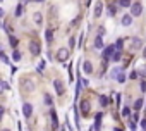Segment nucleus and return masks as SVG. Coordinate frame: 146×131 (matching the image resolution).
Here are the masks:
<instances>
[{"label": "nucleus", "mask_w": 146, "mask_h": 131, "mask_svg": "<svg viewBox=\"0 0 146 131\" xmlns=\"http://www.w3.org/2000/svg\"><path fill=\"white\" fill-rule=\"evenodd\" d=\"M81 83H83V86H88V85H90V81H88L86 78H83V80H81Z\"/></svg>", "instance_id": "f704fd0d"}, {"label": "nucleus", "mask_w": 146, "mask_h": 131, "mask_svg": "<svg viewBox=\"0 0 146 131\" xmlns=\"http://www.w3.org/2000/svg\"><path fill=\"white\" fill-rule=\"evenodd\" d=\"M29 52H31L33 55H40V52H41V45H40L36 40H31V41H29Z\"/></svg>", "instance_id": "7ed1b4c3"}, {"label": "nucleus", "mask_w": 146, "mask_h": 131, "mask_svg": "<svg viewBox=\"0 0 146 131\" xmlns=\"http://www.w3.org/2000/svg\"><path fill=\"white\" fill-rule=\"evenodd\" d=\"M131 24H132V16L131 14L122 16V26H131Z\"/></svg>", "instance_id": "1a4fd4ad"}, {"label": "nucleus", "mask_w": 146, "mask_h": 131, "mask_svg": "<svg viewBox=\"0 0 146 131\" xmlns=\"http://www.w3.org/2000/svg\"><path fill=\"white\" fill-rule=\"evenodd\" d=\"M21 88H24L26 92H33V88H35V86H33V83H31V81H28V80H26V81H24V86L21 85Z\"/></svg>", "instance_id": "2eb2a0df"}, {"label": "nucleus", "mask_w": 146, "mask_h": 131, "mask_svg": "<svg viewBox=\"0 0 146 131\" xmlns=\"http://www.w3.org/2000/svg\"><path fill=\"white\" fill-rule=\"evenodd\" d=\"M2 114H4V107H0V119H2Z\"/></svg>", "instance_id": "4c0bfd02"}, {"label": "nucleus", "mask_w": 146, "mask_h": 131, "mask_svg": "<svg viewBox=\"0 0 146 131\" xmlns=\"http://www.w3.org/2000/svg\"><path fill=\"white\" fill-rule=\"evenodd\" d=\"M23 114H24L26 119H29L31 114H33V105L31 104H23Z\"/></svg>", "instance_id": "0eeeda50"}, {"label": "nucleus", "mask_w": 146, "mask_h": 131, "mask_svg": "<svg viewBox=\"0 0 146 131\" xmlns=\"http://www.w3.org/2000/svg\"><path fill=\"white\" fill-rule=\"evenodd\" d=\"M23 12H24V7H23V5H21V4H19V5H17V7H16V16H17V17H19V16H21V14H23Z\"/></svg>", "instance_id": "5701e85b"}, {"label": "nucleus", "mask_w": 146, "mask_h": 131, "mask_svg": "<svg viewBox=\"0 0 146 131\" xmlns=\"http://www.w3.org/2000/svg\"><path fill=\"white\" fill-rule=\"evenodd\" d=\"M141 128L146 131V119H143V121H141Z\"/></svg>", "instance_id": "c9c22d12"}, {"label": "nucleus", "mask_w": 146, "mask_h": 131, "mask_svg": "<svg viewBox=\"0 0 146 131\" xmlns=\"http://www.w3.org/2000/svg\"><path fill=\"white\" fill-rule=\"evenodd\" d=\"M120 98H122V95H120V93H117V105H120Z\"/></svg>", "instance_id": "e433bc0d"}, {"label": "nucleus", "mask_w": 146, "mask_h": 131, "mask_svg": "<svg viewBox=\"0 0 146 131\" xmlns=\"http://www.w3.org/2000/svg\"><path fill=\"white\" fill-rule=\"evenodd\" d=\"M9 41H11V45H12V47H16V45H17V38H16V36H11V38H9Z\"/></svg>", "instance_id": "cd10ccee"}, {"label": "nucleus", "mask_w": 146, "mask_h": 131, "mask_svg": "<svg viewBox=\"0 0 146 131\" xmlns=\"http://www.w3.org/2000/svg\"><path fill=\"white\" fill-rule=\"evenodd\" d=\"M122 116H124V117H129V116H131V109H129L127 105L122 109Z\"/></svg>", "instance_id": "a878e982"}, {"label": "nucleus", "mask_w": 146, "mask_h": 131, "mask_svg": "<svg viewBox=\"0 0 146 131\" xmlns=\"http://www.w3.org/2000/svg\"><path fill=\"white\" fill-rule=\"evenodd\" d=\"M45 104H46V105H48V107H52V105H53V98H52V97H50V95H48V93H46V95H45Z\"/></svg>", "instance_id": "aec40b11"}, {"label": "nucleus", "mask_w": 146, "mask_h": 131, "mask_svg": "<svg viewBox=\"0 0 146 131\" xmlns=\"http://www.w3.org/2000/svg\"><path fill=\"white\" fill-rule=\"evenodd\" d=\"M35 21H36V24H41V21H43V16H41L40 12H36V14H35Z\"/></svg>", "instance_id": "b1692460"}, {"label": "nucleus", "mask_w": 146, "mask_h": 131, "mask_svg": "<svg viewBox=\"0 0 146 131\" xmlns=\"http://www.w3.org/2000/svg\"><path fill=\"white\" fill-rule=\"evenodd\" d=\"M141 47H143V40L137 38V36H134V38L131 40V50H139Z\"/></svg>", "instance_id": "39448f33"}, {"label": "nucleus", "mask_w": 146, "mask_h": 131, "mask_svg": "<svg viewBox=\"0 0 146 131\" xmlns=\"http://www.w3.org/2000/svg\"><path fill=\"white\" fill-rule=\"evenodd\" d=\"M81 110H83L84 116L90 114V104H88V100H83V102H81Z\"/></svg>", "instance_id": "9d476101"}, {"label": "nucleus", "mask_w": 146, "mask_h": 131, "mask_svg": "<svg viewBox=\"0 0 146 131\" xmlns=\"http://www.w3.org/2000/svg\"><path fill=\"white\" fill-rule=\"evenodd\" d=\"M50 116H52V124H53V128H57V126H58V119H57V114H55L53 109L50 110Z\"/></svg>", "instance_id": "ddd939ff"}, {"label": "nucleus", "mask_w": 146, "mask_h": 131, "mask_svg": "<svg viewBox=\"0 0 146 131\" xmlns=\"http://www.w3.org/2000/svg\"><path fill=\"white\" fill-rule=\"evenodd\" d=\"M53 88L57 92V95H64L65 93V88H64V83L60 80H53Z\"/></svg>", "instance_id": "20e7f679"}, {"label": "nucleus", "mask_w": 146, "mask_h": 131, "mask_svg": "<svg viewBox=\"0 0 146 131\" xmlns=\"http://www.w3.org/2000/svg\"><path fill=\"white\" fill-rule=\"evenodd\" d=\"M103 36H96V40H95V47L96 48H103V40H102Z\"/></svg>", "instance_id": "a211bd4d"}, {"label": "nucleus", "mask_w": 146, "mask_h": 131, "mask_svg": "<svg viewBox=\"0 0 146 131\" xmlns=\"http://www.w3.org/2000/svg\"><path fill=\"white\" fill-rule=\"evenodd\" d=\"M115 50H117V48H115V45H108V47H105V48H103V52H102L103 60H110Z\"/></svg>", "instance_id": "f03ea898"}, {"label": "nucleus", "mask_w": 146, "mask_h": 131, "mask_svg": "<svg viewBox=\"0 0 146 131\" xmlns=\"http://www.w3.org/2000/svg\"><path fill=\"white\" fill-rule=\"evenodd\" d=\"M4 131H9V129H4Z\"/></svg>", "instance_id": "79ce46f5"}, {"label": "nucleus", "mask_w": 146, "mask_h": 131, "mask_svg": "<svg viewBox=\"0 0 146 131\" xmlns=\"http://www.w3.org/2000/svg\"><path fill=\"white\" fill-rule=\"evenodd\" d=\"M143 104H144V100H143V98H137V100L134 102V110H136V112H139V110L143 109Z\"/></svg>", "instance_id": "f8f14e48"}, {"label": "nucleus", "mask_w": 146, "mask_h": 131, "mask_svg": "<svg viewBox=\"0 0 146 131\" xmlns=\"http://www.w3.org/2000/svg\"><path fill=\"white\" fill-rule=\"evenodd\" d=\"M31 2H43V0H31Z\"/></svg>", "instance_id": "ea45409f"}, {"label": "nucleus", "mask_w": 146, "mask_h": 131, "mask_svg": "<svg viewBox=\"0 0 146 131\" xmlns=\"http://www.w3.org/2000/svg\"><path fill=\"white\" fill-rule=\"evenodd\" d=\"M0 59H2V60H4L5 64H9V59H7V55H5L4 52H0Z\"/></svg>", "instance_id": "c85d7f7f"}, {"label": "nucleus", "mask_w": 146, "mask_h": 131, "mask_svg": "<svg viewBox=\"0 0 146 131\" xmlns=\"http://www.w3.org/2000/svg\"><path fill=\"white\" fill-rule=\"evenodd\" d=\"M100 105H102V107H107V105H108V98H107L105 95L100 97Z\"/></svg>", "instance_id": "412c9836"}, {"label": "nucleus", "mask_w": 146, "mask_h": 131, "mask_svg": "<svg viewBox=\"0 0 146 131\" xmlns=\"http://www.w3.org/2000/svg\"><path fill=\"white\" fill-rule=\"evenodd\" d=\"M131 0H119V7H131Z\"/></svg>", "instance_id": "6ab92c4d"}, {"label": "nucleus", "mask_w": 146, "mask_h": 131, "mask_svg": "<svg viewBox=\"0 0 146 131\" xmlns=\"http://www.w3.org/2000/svg\"><path fill=\"white\" fill-rule=\"evenodd\" d=\"M83 71H84L86 74H91V73H93V64H91L90 60H86V62H84V66H83Z\"/></svg>", "instance_id": "6e6552de"}, {"label": "nucleus", "mask_w": 146, "mask_h": 131, "mask_svg": "<svg viewBox=\"0 0 146 131\" xmlns=\"http://www.w3.org/2000/svg\"><path fill=\"white\" fill-rule=\"evenodd\" d=\"M141 12H143V4L141 2H132L131 4V16L137 17V16H141Z\"/></svg>", "instance_id": "f257e3e1"}, {"label": "nucleus", "mask_w": 146, "mask_h": 131, "mask_svg": "<svg viewBox=\"0 0 146 131\" xmlns=\"http://www.w3.org/2000/svg\"><path fill=\"white\" fill-rule=\"evenodd\" d=\"M67 59H69V50H67V48H60L58 53H57V60L64 62V60H67Z\"/></svg>", "instance_id": "423d86ee"}, {"label": "nucleus", "mask_w": 146, "mask_h": 131, "mask_svg": "<svg viewBox=\"0 0 146 131\" xmlns=\"http://www.w3.org/2000/svg\"><path fill=\"white\" fill-rule=\"evenodd\" d=\"M120 55H122V53H120V50H115V52H113V55H112V60H119V59H120Z\"/></svg>", "instance_id": "bb28decb"}, {"label": "nucleus", "mask_w": 146, "mask_h": 131, "mask_svg": "<svg viewBox=\"0 0 146 131\" xmlns=\"http://www.w3.org/2000/svg\"><path fill=\"white\" fill-rule=\"evenodd\" d=\"M69 45H70V47H74V45H76V38H74V36H70V40H69Z\"/></svg>", "instance_id": "7c9ffc66"}, {"label": "nucleus", "mask_w": 146, "mask_h": 131, "mask_svg": "<svg viewBox=\"0 0 146 131\" xmlns=\"http://www.w3.org/2000/svg\"><path fill=\"white\" fill-rule=\"evenodd\" d=\"M95 129H100V124H102V112H98L96 116H95Z\"/></svg>", "instance_id": "dca6fc26"}, {"label": "nucleus", "mask_w": 146, "mask_h": 131, "mask_svg": "<svg viewBox=\"0 0 146 131\" xmlns=\"http://www.w3.org/2000/svg\"><path fill=\"white\" fill-rule=\"evenodd\" d=\"M5 90H9V83H5V81H2V80H0V95H2Z\"/></svg>", "instance_id": "f3484780"}, {"label": "nucleus", "mask_w": 146, "mask_h": 131, "mask_svg": "<svg viewBox=\"0 0 146 131\" xmlns=\"http://www.w3.org/2000/svg\"><path fill=\"white\" fill-rule=\"evenodd\" d=\"M137 76H139V74H137V71H132V73L129 74V80H136Z\"/></svg>", "instance_id": "c756f323"}, {"label": "nucleus", "mask_w": 146, "mask_h": 131, "mask_svg": "<svg viewBox=\"0 0 146 131\" xmlns=\"http://www.w3.org/2000/svg\"><path fill=\"white\" fill-rule=\"evenodd\" d=\"M103 33H105V28L100 26V28H98V36H103Z\"/></svg>", "instance_id": "2f4dec72"}, {"label": "nucleus", "mask_w": 146, "mask_h": 131, "mask_svg": "<svg viewBox=\"0 0 146 131\" xmlns=\"http://www.w3.org/2000/svg\"><path fill=\"white\" fill-rule=\"evenodd\" d=\"M141 92H146V81L144 80L141 81Z\"/></svg>", "instance_id": "473e14b6"}, {"label": "nucleus", "mask_w": 146, "mask_h": 131, "mask_svg": "<svg viewBox=\"0 0 146 131\" xmlns=\"http://www.w3.org/2000/svg\"><path fill=\"white\" fill-rule=\"evenodd\" d=\"M115 12H117V5L112 4V5L108 7V14H110V16H115Z\"/></svg>", "instance_id": "4be33fe9"}, {"label": "nucleus", "mask_w": 146, "mask_h": 131, "mask_svg": "<svg viewBox=\"0 0 146 131\" xmlns=\"http://www.w3.org/2000/svg\"><path fill=\"white\" fill-rule=\"evenodd\" d=\"M45 38H46L48 43H52V41H53V31H52V29H46V31H45Z\"/></svg>", "instance_id": "4468645a"}, {"label": "nucleus", "mask_w": 146, "mask_h": 131, "mask_svg": "<svg viewBox=\"0 0 146 131\" xmlns=\"http://www.w3.org/2000/svg\"><path fill=\"white\" fill-rule=\"evenodd\" d=\"M12 59H14V60H21V52H19V50H14V52H12Z\"/></svg>", "instance_id": "393cba45"}, {"label": "nucleus", "mask_w": 146, "mask_h": 131, "mask_svg": "<svg viewBox=\"0 0 146 131\" xmlns=\"http://www.w3.org/2000/svg\"><path fill=\"white\" fill-rule=\"evenodd\" d=\"M143 57H144V59H146V48H144V50H143Z\"/></svg>", "instance_id": "58836bf2"}, {"label": "nucleus", "mask_w": 146, "mask_h": 131, "mask_svg": "<svg viewBox=\"0 0 146 131\" xmlns=\"http://www.w3.org/2000/svg\"><path fill=\"white\" fill-rule=\"evenodd\" d=\"M43 69H45V62H40L38 64V71H43Z\"/></svg>", "instance_id": "72a5a7b5"}, {"label": "nucleus", "mask_w": 146, "mask_h": 131, "mask_svg": "<svg viewBox=\"0 0 146 131\" xmlns=\"http://www.w3.org/2000/svg\"><path fill=\"white\" fill-rule=\"evenodd\" d=\"M102 12H103V4H102V2H98V4H96V7H95V16H96V17H100V16H102Z\"/></svg>", "instance_id": "9b49d317"}, {"label": "nucleus", "mask_w": 146, "mask_h": 131, "mask_svg": "<svg viewBox=\"0 0 146 131\" xmlns=\"http://www.w3.org/2000/svg\"><path fill=\"white\" fill-rule=\"evenodd\" d=\"M0 17H2V9H0Z\"/></svg>", "instance_id": "a19ab883"}]
</instances>
